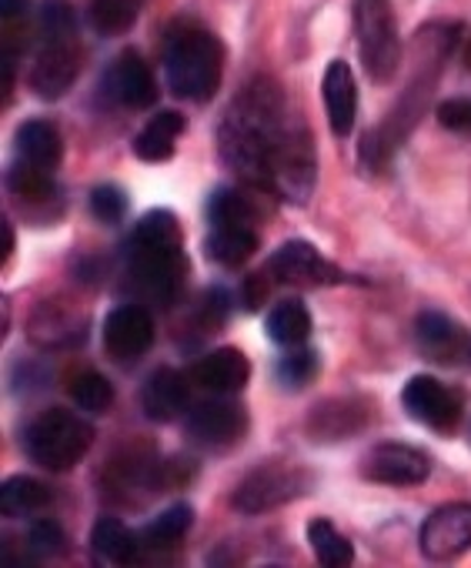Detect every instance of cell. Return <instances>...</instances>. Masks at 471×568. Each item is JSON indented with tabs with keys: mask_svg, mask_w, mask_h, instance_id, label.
Masks as SVG:
<instances>
[{
	"mask_svg": "<svg viewBox=\"0 0 471 568\" xmlns=\"http://www.w3.org/2000/svg\"><path fill=\"white\" fill-rule=\"evenodd\" d=\"M217 148L245 184L305 204L315 191V144L272 78H255L217 128Z\"/></svg>",
	"mask_w": 471,
	"mask_h": 568,
	"instance_id": "1",
	"label": "cell"
},
{
	"mask_svg": "<svg viewBox=\"0 0 471 568\" xmlns=\"http://www.w3.org/2000/svg\"><path fill=\"white\" fill-rule=\"evenodd\" d=\"M187 254L181 224L171 211L144 214L124 241V277L141 305L167 308L187 281Z\"/></svg>",
	"mask_w": 471,
	"mask_h": 568,
	"instance_id": "2",
	"label": "cell"
},
{
	"mask_svg": "<svg viewBox=\"0 0 471 568\" xmlns=\"http://www.w3.org/2000/svg\"><path fill=\"white\" fill-rule=\"evenodd\" d=\"M164 78L174 98L194 104L211 101L224 78L221 41L194 21L174 24L164 41Z\"/></svg>",
	"mask_w": 471,
	"mask_h": 568,
	"instance_id": "3",
	"label": "cell"
},
{
	"mask_svg": "<svg viewBox=\"0 0 471 568\" xmlns=\"http://www.w3.org/2000/svg\"><path fill=\"white\" fill-rule=\"evenodd\" d=\"M84 64V51L78 41V21L68 0H48L41 8V44L31 64V91L44 101L64 98Z\"/></svg>",
	"mask_w": 471,
	"mask_h": 568,
	"instance_id": "4",
	"label": "cell"
},
{
	"mask_svg": "<svg viewBox=\"0 0 471 568\" xmlns=\"http://www.w3.org/2000/svg\"><path fill=\"white\" fill-rule=\"evenodd\" d=\"M91 445H94V425L68 408L41 412L24 435V448L31 462L48 471H71L91 452Z\"/></svg>",
	"mask_w": 471,
	"mask_h": 568,
	"instance_id": "5",
	"label": "cell"
},
{
	"mask_svg": "<svg viewBox=\"0 0 471 568\" xmlns=\"http://www.w3.org/2000/svg\"><path fill=\"white\" fill-rule=\"evenodd\" d=\"M355 34L365 74L388 84L401 68V34L391 0H355Z\"/></svg>",
	"mask_w": 471,
	"mask_h": 568,
	"instance_id": "6",
	"label": "cell"
},
{
	"mask_svg": "<svg viewBox=\"0 0 471 568\" xmlns=\"http://www.w3.org/2000/svg\"><path fill=\"white\" fill-rule=\"evenodd\" d=\"M315 485V475L305 465H281V462H265L255 471H248L231 491V508L238 515H265L275 511L301 495H308Z\"/></svg>",
	"mask_w": 471,
	"mask_h": 568,
	"instance_id": "7",
	"label": "cell"
},
{
	"mask_svg": "<svg viewBox=\"0 0 471 568\" xmlns=\"http://www.w3.org/2000/svg\"><path fill=\"white\" fill-rule=\"evenodd\" d=\"M248 432V412L234 402L231 395H211L207 402L194 405L184 435L201 452H227L234 448Z\"/></svg>",
	"mask_w": 471,
	"mask_h": 568,
	"instance_id": "8",
	"label": "cell"
},
{
	"mask_svg": "<svg viewBox=\"0 0 471 568\" xmlns=\"http://www.w3.org/2000/svg\"><path fill=\"white\" fill-rule=\"evenodd\" d=\"M275 281L291 284V288H331V284H345V271L338 264H331L311 241H285L268 267H265Z\"/></svg>",
	"mask_w": 471,
	"mask_h": 568,
	"instance_id": "9",
	"label": "cell"
},
{
	"mask_svg": "<svg viewBox=\"0 0 471 568\" xmlns=\"http://www.w3.org/2000/svg\"><path fill=\"white\" fill-rule=\"evenodd\" d=\"M401 408L408 418L438 435H454L461 425V395L431 375H414L401 392Z\"/></svg>",
	"mask_w": 471,
	"mask_h": 568,
	"instance_id": "10",
	"label": "cell"
},
{
	"mask_svg": "<svg viewBox=\"0 0 471 568\" xmlns=\"http://www.w3.org/2000/svg\"><path fill=\"white\" fill-rule=\"evenodd\" d=\"M414 345L428 362H434L441 368L471 372V328L451 322L441 312H421L418 315Z\"/></svg>",
	"mask_w": 471,
	"mask_h": 568,
	"instance_id": "11",
	"label": "cell"
},
{
	"mask_svg": "<svg viewBox=\"0 0 471 568\" xmlns=\"http://www.w3.org/2000/svg\"><path fill=\"white\" fill-rule=\"evenodd\" d=\"M428 561H451L471 548V501H448L434 508L418 531Z\"/></svg>",
	"mask_w": 471,
	"mask_h": 568,
	"instance_id": "12",
	"label": "cell"
},
{
	"mask_svg": "<svg viewBox=\"0 0 471 568\" xmlns=\"http://www.w3.org/2000/svg\"><path fill=\"white\" fill-rule=\"evenodd\" d=\"M154 345V318L141 302L117 305L104 318V352L117 365H131L144 358Z\"/></svg>",
	"mask_w": 471,
	"mask_h": 568,
	"instance_id": "13",
	"label": "cell"
},
{
	"mask_svg": "<svg viewBox=\"0 0 471 568\" xmlns=\"http://www.w3.org/2000/svg\"><path fill=\"white\" fill-rule=\"evenodd\" d=\"M361 475L375 485H395V488H411L421 485L431 475V458L414 448V445H401V442H381L375 445L365 462H361Z\"/></svg>",
	"mask_w": 471,
	"mask_h": 568,
	"instance_id": "14",
	"label": "cell"
},
{
	"mask_svg": "<svg viewBox=\"0 0 471 568\" xmlns=\"http://www.w3.org/2000/svg\"><path fill=\"white\" fill-rule=\"evenodd\" d=\"M187 378L194 388H201L207 395H238L252 378V362L238 348H217V352H207L187 372Z\"/></svg>",
	"mask_w": 471,
	"mask_h": 568,
	"instance_id": "15",
	"label": "cell"
},
{
	"mask_svg": "<svg viewBox=\"0 0 471 568\" xmlns=\"http://www.w3.org/2000/svg\"><path fill=\"white\" fill-rule=\"evenodd\" d=\"M371 418V405L365 398H328L311 408L305 432L315 442H345L358 435Z\"/></svg>",
	"mask_w": 471,
	"mask_h": 568,
	"instance_id": "16",
	"label": "cell"
},
{
	"mask_svg": "<svg viewBox=\"0 0 471 568\" xmlns=\"http://www.w3.org/2000/svg\"><path fill=\"white\" fill-rule=\"evenodd\" d=\"M107 94L127 108V111H144L157 101V84L151 68L137 51H121L117 61L107 71Z\"/></svg>",
	"mask_w": 471,
	"mask_h": 568,
	"instance_id": "17",
	"label": "cell"
},
{
	"mask_svg": "<svg viewBox=\"0 0 471 568\" xmlns=\"http://www.w3.org/2000/svg\"><path fill=\"white\" fill-rule=\"evenodd\" d=\"M321 98L328 111V124L338 138H351L358 121V84L348 61H331L321 81Z\"/></svg>",
	"mask_w": 471,
	"mask_h": 568,
	"instance_id": "18",
	"label": "cell"
},
{
	"mask_svg": "<svg viewBox=\"0 0 471 568\" xmlns=\"http://www.w3.org/2000/svg\"><path fill=\"white\" fill-rule=\"evenodd\" d=\"M191 398V378L177 368H157L141 385V412L151 422H174Z\"/></svg>",
	"mask_w": 471,
	"mask_h": 568,
	"instance_id": "19",
	"label": "cell"
},
{
	"mask_svg": "<svg viewBox=\"0 0 471 568\" xmlns=\"http://www.w3.org/2000/svg\"><path fill=\"white\" fill-rule=\"evenodd\" d=\"M28 335L44 348H68L88 338V318L64 302H48L28 322Z\"/></svg>",
	"mask_w": 471,
	"mask_h": 568,
	"instance_id": "20",
	"label": "cell"
},
{
	"mask_svg": "<svg viewBox=\"0 0 471 568\" xmlns=\"http://www.w3.org/2000/svg\"><path fill=\"white\" fill-rule=\"evenodd\" d=\"M262 197H272L262 187H217L207 197V224L211 227H224V224H245V227H258V221L265 217V204Z\"/></svg>",
	"mask_w": 471,
	"mask_h": 568,
	"instance_id": "21",
	"label": "cell"
},
{
	"mask_svg": "<svg viewBox=\"0 0 471 568\" xmlns=\"http://www.w3.org/2000/svg\"><path fill=\"white\" fill-rule=\"evenodd\" d=\"M14 151H18V161H24L31 168H41V171H54L61 164V158H64V138H61L54 121L31 118V121H24L18 128Z\"/></svg>",
	"mask_w": 471,
	"mask_h": 568,
	"instance_id": "22",
	"label": "cell"
},
{
	"mask_svg": "<svg viewBox=\"0 0 471 568\" xmlns=\"http://www.w3.org/2000/svg\"><path fill=\"white\" fill-rule=\"evenodd\" d=\"M91 551L101 565H131L141 558V538L121 518L101 515L91 531Z\"/></svg>",
	"mask_w": 471,
	"mask_h": 568,
	"instance_id": "23",
	"label": "cell"
},
{
	"mask_svg": "<svg viewBox=\"0 0 471 568\" xmlns=\"http://www.w3.org/2000/svg\"><path fill=\"white\" fill-rule=\"evenodd\" d=\"M184 131V118L181 111H157L154 118H147V124L137 131L134 138V154L147 164H164L174 158L177 138Z\"/></svg>",
	"mask_w": 471,
	"mask_h": 568,
	"instance_id": "24",
	"label": "cell"
},
{
	"mask_svg": "<svg viewBox=\"0 0 471 568\" xmlns=\"http://www.w3.org/2000/svg\"><path fill=\"white\" fill-rule=\"evenodd\" d=\"M258 244H262L258 227L224 224V227H211V234L204 241V251H207V261H214L221 267H242L245 261L255 257Z\"/></svg>",
	"mask_w": 471,
	"mask_h": 568,
	"instance_id": "25",
	"label": "cell"
},
{
	"mask_svg": "<svg viewBox=\"0 0 471 568\" xmlns=\"http://www.w3.org/2000/svg\"><path fill=\"white\" fill-rule=\"evenodd\" d=\"M265 332L275 345L281 348H298V345H308L311 338V312L298 302V298H288V302H278L272 308V315L265 318Z\"/></svg>",
	"mask_w": 471,
	"mask_h": 568,
	"instance_id": "26",
	"label": "cell"
},
{
	"mask_svg": "<svg viewBox=\"0 0 471 568\" xmlns=\"http://www.w3.org/2000/svg\"><path fill=\"white\" fill-rule=\"evenodd\" d=\"M191 525H194V508H191V505L177 501V505L164 508L157 518H151V521L137 531V538H141V551H144V548H151V551H164V548L181 545V541H184V535L191 531Z\"/></svg>",
	"mask_w": 471,
	"mask_h": 568,
	"instance_id": "27",
	"label": "cell"
},
{
	"mask_svg": "<svg viewBox=\"0 0 471 568\" xmlns=\"http://www.w3.org/2000/svg\"><path fill=\"white\" fill-rule=\"evenodd\" d=\"M51 505V488L41 478L31 475H11L0 485V508L8 518H28Z\"/></svg>",
	"mask_w": 471,
	"mask_h": 568,
	"instance_id": "28",
	"label": "cell"
},
{
	"mask_svg": "<svg viewBox=\"0 0 471 568\" xmlns=\"http://www.w3.org/2000/svg\"><path fill=\"white\" fill-rule=\"evenodd\" d=\"M308 545L318 558V565L325 568H348L355 561V545L348 535H341V528L328 518H311L308 521Z\"/></svg>",
	"mask_w": 471,
	"mask_h": 568,
	"instance_id": "29",
	"label": "cell"
},
{
	"mask_svg": "<svg viewBox=\"0 0 471 568\" xmlns=\"http://www.w3.org/2000/svg\"><path fill=\"white\" fill-rule=\"evenodd\" d=\"M8 191L21 201V204H54V197H61V187L54 184L51 171L31 168L24 161H14L8 171Z\"/></svg>",
	"mask_w": 471,
	"mask_h": 568,
	"instance_id": "30",
	"label": "cell"
},
{
	"mask_svg": "<svg viewBox=\"0 0 471 568\" xmlns=\"http://www.w3.org/2000/svg\"><path fill=\"white\" fill-rule=\"evenodd\" d=\"M137 14H141V0H91V8H88L91 28L104 38L127 34Z\"/></svg>",
	"mask_w": 471,
	"mask_h": 568,
	"instance_id": "31",
	"label": "cell"
},
{
	"mask_svg": "<svg viewBox=\"0 0 471 568\" xmlns=\"http://www.w3.org/2000/svg\"><path fill=\"white\" fill-rule=\"evenodd\" d=\"M71 398L84 415H104L114 405V385L101 372H81L71 378Z\"/></svg>",
	"mask_w": 471,
	"mask_h": 568,
	"instance_id": "32",
	"label": "cell"
},
{
	"mask_svg": "<svg viewBox=\"0 0 471 568\" xmlns=\"http://www.w3.org/2000/svg\"><path fill=\"white\" fill-rule=\"evenodd\" d=\"M318 378V352L308 348V345H298V348H288L278 362V382L291 392L298 388H308L311 382Z\"/></svg>",
	"mask_w": 471,
	"mask_h": 568,
	"instance_id": "33",
	"label": "cell"
},
{
	"mask_svg": "<svg viewBox=\"0 0 471 568\" xmlns=\"http://www.w3.org/2000/svg\"><path fill=\"white\" fill-rule=\"evenodd\" d=\"M24 545H28V555L31 558H51V555H61L68 548V535L58 521H34L24 535Z\"/></svg>",
	"mask_w": 471,
	"mask_h": 568,
	"instance_id": "34",
	"label": "cell"
},
{
	"mask_svg": "<svg viewBox=\"0 0 471 568\" xmlns=\"http://www.w3.org/2000/svg\"><path fill=\"white\" fill-rule=\"evenodd\" d=\"M91 214L101 224H121L127 217V194L117 184H101L91 191Z\"/></svg>",
	"mask_w": 471,
	"mask_h": 568,
	"instance_id": "35",
	"label": "cell"
},
{
	"mask_svg": "<svg viewBox=\"0 0 471 568\" xmlns=\"http://www.w3.org/2000/svg\"><path fill=\"white\" fill-rule=\"evenodd\" d=\"M438 124L451 134H471V98H451L434 111Z\"/></svg>",
	"mask_w": 471,
	"mask_h": 568,
	"instance_id": "36",
	"label": "cell"
},
{
	"mask_svg": "<svg viewBox=\"0 0 471 568\" xmlns=\"http://www.w3.org/2000/svg\"><path fill=\"white\" fill-rule=\"evenodd\" d=\"M28 8V0H4V18L8 21H18Z\"/></svg>",
	"mask_w": 471,
	"mask_h": 568,
	"instance_id": "37",
	"label": "cell"
},
{
	"mask_svg": "<svg viewBox=\"0 0 471 568\" xmlns=\"http://www.w3.org/2000/svg\"><path fill=\"white\" fill-rule=\"evenodd\" d=\"M461 61H464V68L471 71V38L464 41V51H461Z\"/></svg>",
	"mask_w": 471,
	"mask_h": 568,
	"instance_id": "38",
	"label": "cell"
}]
</instances>
